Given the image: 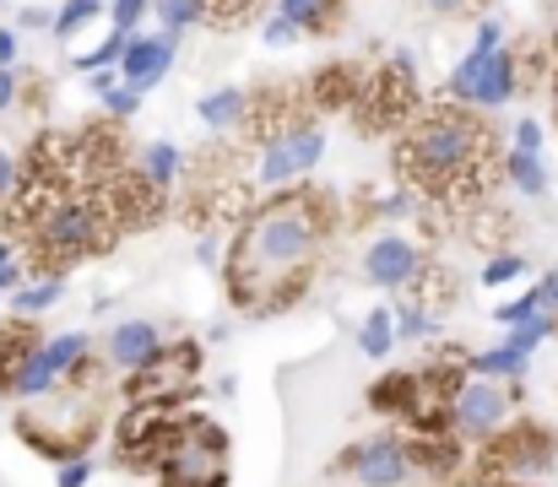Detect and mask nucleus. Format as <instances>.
<instances>
[{
    "instance_id": "25",
    "label": "nucleus",
    "mask_w": 558,
    "mask_h": 487,
    "mask_svg": "<svg viewBox=\"0 0 558 487\" xmlns=\"http://www.w3.org/2000/svg\"><path fill=\"white\" fill-rule=\"evenodd\" d=\"M54 304H60V282H33V288H16L11 293V309L16 315H44Z\"/></svg>"
},
{
    "instance_id": "6",
    "label": "nucleus",
    "mask_w": 558,
    "mask_h": 487,
    "mask_svg": "<svg viewBox=\"0 0 558 487\" xmlns=\"http://www.w3.org/2000/svg\"><path fill=\"white\" fill-rule=\"evenodd\" d=\"M348 477L359 487H407V477H412V450L401 439H390V434L364 439V445L348 450Z\"/></svg>"
},
{
    "instance_id": "13",
    "label": "nucleus",
    "mask_w": 558,
    "mask_h": 487,
    "mask_svg": "<svg viewBox=\"0 0 558 487\" xmlns=\"http://www.w3.org/2000/svg\"><path fill=\"white\" fill-rule=\"evenodd\" d=\"M466 368H472L477 379L505 385V379H521V374H526V352H515V346H488V352H477Z\"/></svg>"
},
{
    "instance_id": "43",
    "label": "nucleus",
    "mask_w": 558,
    "mask_h": 487,
    "mask_svg": "<svg viewBox=\"0 0 558 487\" xmlns=\"http://www.w3.org/2000/svg\"><path fill=\"white\" fill-rule=\"evenodd\" d=\"M22 27H49V11H38V5H27V11H22Z\"/></svg>"
},
{
    "instance_id": "35",
    "label": "nucleus",
    "mask_w": 558,
    "mask_h": 487,
    "mask_svg": "<svg viewBox=\"0 0 558 487\" xmlns=\"http://www.w3.org/2000/svg\"><path fill=\"white\" fill-rule=\"evenodd\" d=\"M293 38H299V27H293V22H282V16H271V22H266V44H293Z\"/></svg>"
},
{
    "instance_id": "16",
    "label": "nucleus",
    "mask_w": 558,
    "mask_h": 487,
    "mask_svg": "<svg viewBox=\"0 0 558 487\" xmlns=\"http://www.w3.org/2000/svg\"><path fill=\"white\" fill-rule=\"evenodd\" d=\"M359 346H364V357H390V346H396V315L390 309H374V315H364V325H359Z\"/></svg>"
},
{
    "instance_id": "33",
    "label": "nucleus",
    "mask_w": 558,
    "mask_h": 487,
    "mask_svg": "<svg viewBox=\"0 0 558 487\" xmlns=\"http://www.w3.org/2000/svg\"><path fill=\"white\" fill-rule=\"evenodd\" d=\"M142 16H147V0H114V27L120 33H131Z\"/></svg>"
},
{
    "instance_id": "38",
    "label": "nucleus",
    "mask_w": 558,
    "mask_h": 487,
    "mask_svg": "<svg viewBox=\"0 0 558 487\" xmlns=\"http://www.w3.org/2000/svg\"><path fill=\"white\" fill-rule=\"evenodd\" d=\"M11 190H16V158L0 147V195H11Z\"/></svg>"
},
{
    "instance_id": "15",
    "label": "nucleus",
    "mask_w": 558,
    "mask_h": 487,
    "mask_svg": "<svg viewBox=\"0 0 558 487\" xmlns=\"http://www.w3.org/2000/svg\"><path fill=\"white\" fill-rule=\"evenodd\" d=\"M142 173H147V184L169 190V184L180 179V147H174V142H147V147H142Z\"/></svg>"
},
{
    "instance_id": "32",
    "label": "nucleus",
    "mask_w": 558,
    "mask_h": 487,
    "mask_svg": "<svg viewBox=\"0 0 558 487\" xmlns=\"http://www.w3.org/2000/svg\"><path fill=\"white\" fill-rule=\"evenodd\" d=\"M532 299H537V309H543L548 320H558V271H548V277L532 288Z\"/></svg>"
},
{
    "instance_id": "1",
    "label": "nucleus",
    "mask_w": 558,
    "mask_h": 487,
    "mask_svg": "<svg viewBox=\"0 0 558 487\" xmlns=\"http://www.w3.org/2000/svg\"><path fill=\"white\" fill-rule=\"evenodd\" d=\"M315 244H320V217H315V200L310 195H288V200H271L250 233L239 239V255H233V299L239 304H255V288H282L288 277H299L310 260H315Z\"/></svg>"
},
{
    "instance_id": "11",
    "label": "nucleus",
    "mask_w": 558,
    "mask_h": 487,
    "mask_svg": "<svg viewBox=\"0 0 558 487\" xmlns=\"http://www.w3.org/2000/svg\"><path fill=\"white\" fill-rule=\"evenodd\" d=\"M54 385H60V374H54V363L44 357V346H27V352H22V363L11 368V379H5V390H11V395H22V401L49 395Z\"/></svg>"
},
{
    "instance_id": "28",
    "label": "nucleus",
    "mask_w": 558,
    "mask_h": 487,
    "mask_svg": "<svg viewBox=\"0 0 558 487\" xmlns=\"http://www.w3.org/2000/svg\"><path fill=\"white\" fill-rule=\"evenodd\" d=\"M396 336H401V341H423V336H434V315H428V309H401Z\"/></svg>"
},
{
    "instance_id": "24",
    "label": "nucleus",
    "mask_w": 558,
    "mask_h": 487,
    "mask_svg": "<svg viewBox=\"0 0 558 487\" xmlns=\"http://www.w3.org/2000/svg\"><path fill=\"white\" fill-rule=\"evenodd\" d=\"M125 44H131V33H120V27H114V33H109V38H104L98 49H87V54L76 60V71L87 76V71H109V65H120V54H125Z\"/></svg>"
},
{
    "instance_id": "5",
    "label": "nucleus",
    "mask_w": 558,
    "mask_h": 487,
    "mask_svg": "<svg viewBox=\"0 0 558 487\" xmlns=\"http://www.w3.org/2000/svg\"><path fill=\"white\" fill-rule=\"evenodd\" d=\"M320 153H326V136H320L315 125H282V131L266 136V147H260V184L277 190V184L304 179V173L320 162Z\"/></svg>"
},
{
    "instance_id": "21",
    "label": "nucleus",
    "mask_w": 558,
    "mask_h": 487,
    "mask_svg": "<svg viewBox=\"0 0 558 487\" xmlns=\"http://www.w3.org/2000/svg\"><path fill=\"white\" fill-rule=\"evenodd\" d=\"M554 330H558V320H548V315L537 309L532 320H521V325H510V330H505V346H515V352H526V357H532V352H537Z\"/></svg>"
},
{
    "instance_id": "36",
    "label": "nucleus",
    "mask_w": 558,
    "mask_h": 487,
    "mask_svg": "<svg viewBox=\"0 0 558 487\" xmlns=\"http://www.w3.org/2000/svg\"><path fill=\"white\" fill-rule=\"evenodd\" d=\"M412 206H417V195H385L374 211H379V217H401V211H412Z\"/></svg>"
},
{
    "instance_id": "42",
    "label": "nucleus",
    "mask_w": 558,
    "mask_h": 487,
    "mask_svg": "<svg viewBox=\"0 0 558 487\" xmlns=\"http://www.w3.org/2000/svg\"><path fill=\"white\" fill-rule=\"evenodd\" d=\"M244 5H255V0H206V11H222V16H233V11H244Z\"/></svg>"
},
{
    "instance_id": "7",
    "label": "nucleus",
    "mask_w": 558,
    "mask_h": 487,
    "mask_svg": "<svg viewBox=\"0 0 558 487\" xmlns=\"http://www.w3.org/2000/svg\"><path fill=\"white\" fill-rule=\"evenodd\" d=\"M417 271H423V255L401 233H379L369 249H364V277H369L374 288H407Z\"/></svg>"
},
{
    "instance_id": "31",
    "label": "nucleus",
    "mask_w": 558,
    "mask_h": 487,
    "mask_svg": "<svg viewBox=\"0 0 558 487\" xmlns=\"http://www.w3.org/2000/svg\"><path fill=\"white\" fill-rule=\"evenodd\" d=\"M22 288V266H16V249L0 239V293H16Z\"/></svg>"
},
{
    "instance_id": "8",
    "label": "nucleus",
    "mask_w": 558,
    "mask_h": 487,
    "mask_svg": "<svg viewBox=\"0 0 558 487\" xmlns=\"http://www.w3.org/2000/svg\"><path fill=\"white\" fill-rule=\"evenodd\" d=\"M163 357V330L153 320H125L109 330V363L125 374H147Z\"/></svg>"
},
{
    "instance_id": "40",
    "label": "nucleus",
    "mask_w": 558,
    "mask_h": 487,
    "mask_svg": "<svg viewBox=\"0 0 558 487\" xmlns=\"http://www.w3.org/2000/svg\"><path fill=\"white\" fill-rule=\"evenodd\" d=\"M87 87H93L98 98H109V93H114V65H109V71H87Z\"/></svg>"
},
{
    "instance_id": "3",
    "label": "nucleus",
    "mask_w": 558,
    "mask_h": 487,
    "mask_svg": "<svg viewBox=\"0 0 558 487\" xmlns=\"http://www.w3.org/2000/svg\"><path fill=\"white\" fill-rule=\"evenodd\" d=\"M33 244L44 249L49 266L82 260V255L104 249V217H98L93 200H82V195H54V200L33 217Z\"/></svg>"
},
{
    "instance_id": "22",
    "label": "nucleus",
    "mask_w": 558,
    "mask_h": 487,
    "mask_svg": "<svg viewBox=\"0 0 558 487\" xmlns=\"http://www.w3.org/2000/svg\"><path fill=\"white\" fill-rule=\"evenodd\" d=\"M98 11H104V0H65V5L49 16V33H54V38H71V33H82Z\"/></svg>"
},
{
    "instance_id": "26",
    "label": "nucleus",
    "mask_w": 558,
    "mask_h": 487,
    "mask_svg": "<svg viewBox=\"0 0 558 487\" xmlns=\"http://www.w3.org/2000/svg\"><path fill=\"white\" fill-rule=\"evenodd\" d=\"M521 277H526V260H521V255H494L477 282H483V288H510V282H521Z\"/></svg>"
},
{
    "instance_id": "37",
    "label": "nucleus",
    "mask_w": 558,
    "mask_h": 487,
    "mask_svg": "<svg viewBox=\"0 0 558 487\" xmlns=\"http://www.w3.org/2000/svg\"><path fill=\"white\" fill-rule=\"evenodd\" d=\"M16 93H22V82H16V71L5 65V71H0V114H5V109L16 104Z\"/></svg>"
},
{
    "instance_id": "4",
    "label": "nucleus",
    "mask_w": 558,
    "mask_h": 487,
    "mask_svg": "<svg viewBox=\"0 0 558 487\" xmlns=\"http://www.w3.org/2000/svg\"><path fill=\"white\" fill-rule=\"evenodd\" d=\"M510 412H515L510 390L494 379H477V374L466 385H456V395H450V428L461 439H494L510 423Z\"/></svg>"
},
{
    "instance_id": "41",
    "label": "nucleus",
    "mask_w": 558,
    "mask_h": 487,
    "mask_svg": "<svg viewBox=\"0 0 558 487\" xmlns=\"http://www.w3.org/2000/svg\"><path fill=\"white\" fill-rule=\"evenodd\" d=\"M11 60H16V33H11V27H0V71H5Z\"/></svg>"
},
{
    "instance_id": "44",
    "label": "nucleus",
    "mask_w": 558,
    "mask_h": 487,
    "mask_svg": "<svg viewBox=\"0 0 558 487\" xmlns=\"http://www.w3.org/2000/svg\"><path fill=\"white\" fill-rule=\"evenodd\" d=\"M195 255H201L206 266H217V239H201V244H195Z\"/></svg>"
},
{
    "instance_id": "10",
    "label": "nucleus",
    "mask_w": 558,
    "mask_h": 487,
    "mask_svg": "<svg viewBox=\"0 0 558 487\" xmlns=\"http://www.w3.org/2000/svg\"><path fill=\"white\" fill-rule=\"evenodd\" d=\"M515 54L499 44L488 60H483V76H477V93H472V104H483V109H499V104H510L515 98Z\"/></svg>"
},
{
    "instance_id": "39",
    "label": "nucleus",
    "mask_w": 558,
    "mask_h": 487,
    "mask_svg": "<svg viewBox=\"0 0 558 487\" xmlns=\"http://www.w3.org/2000/svg\"><path fill=\"white\" fill-rule=\"evenodd\" d=\"M472 44H477V49H499V44H505V33H499V22H483Z\"/></svg>"
},
{
    "instance_id": "18",
    "label": "nucleus",
    "mask_w": 558,
    "mask_h": 487,
    "mask_svg": "<svg viewBox=\"0 0 558 487\" xmlns=\"http://www.w3.org/2000/svg\"><path fill=\"white\" fill-rule=\"evenodd\" d=\"M505 179H510L521 195H543V190H548L543 158H526V153H510V158H505Z\"/></svg>"
},
{
    "instance_id": "30",
    "label": "nucleus",
    "mask_w": 558,
    "mask_h": 487,
    "mask_svg": "<svg viewBox=\"0 0 558 487\" xmlns=\"http://www.w3.org/2000/svg\"><path fill=\"white\" fill-rule=\"evenodd\" d=\"M104 104H109V114H114V120H131V114L142 109V93H136V87H114Z\"/></svg>"
},
{
    "instance_id": "45",
    "label": "nucleus",
    "mask_w": 558,
    "mask_h": 487,
    "mask_svg": "<svg viewBox=\"0 0 558 487\" xmlns=\"http://www.w3.org/2000/svg\"><path fill=\"white\" fill-rule=\"evenodd\" d=\"M428 5H434V11H466L472 0H428Z\"/></svg>"
},
{
    "instance_id": "29",
    "label": "nucleus",
    "mask_w": 558,
    "mask_h": 487,
    "mask_svg": "<svg viewBox=\"0 0 558 487\" xmlns=\"http://www.w3.org/2000/svg\"><path fill=\"white\" fill-rule=\"evenodd\" d=\"M510 153L543 158V125H537V120H521V125H515V147H510Z\"/></svg>"
},
{
    "instance_id": "9",
    "label": "nucleus",
    "mask_w": 558,
    "mask_h": 487,
    "mask_svg": "<svg viewBox=\"0 0 558 487\" xmlns=\"http://www.w3.org/2000/svg\"><path fill=\"white\" fill-rule=\"evenodd\" d=\"M120 71H125V87H136V93L158 87V82L174 71V38H163V33H153V38H131L125 54H120Z\"/></svg>"
},
{
    "instance_id": "46",
    "label": "nucleus",
    "mask_w": 558,
    "mask_h": 487,
    "mask_svg": "<svg viewBox=\"0 0 558 487\" xmlns=\"http://www.w3.org/2000/svg\"><path fill=\"white\" fill-rule=\"evenodd\" d=\"M554 44H558V16H554Z\"/></svg>"
},
{
    "instance_id": "2",
    "label": "nucleus",
    "mask_w": 558,
    "mask_h": 487,
    "mask_svg": "<svg viewBox=\"0 0 558 487\" xmlns=\"http://www.w3.org/2000/svg\"><path fill=\"white\" fill-rule=\"evenodd\" d=\"M483 158V131L466 114H434L412 131L401 168L417 173L423 184H461Z\"/></svg>"
},
{
    "instance_id": "19",
    "label": "nucleus",
    "mask_w": 558,
    "mask_h": 487,
    "mask_svg": "<svg viewBox=\"0 0 558 487\" xmlns=\"http://www.w3.org/2000/svg\"><path fill=\"white\" fill-rule=\"evenodd\" d=\"M488 54H494V49H477V44H472V49L461 54V65L450 71V98H456V104H472V93H477V76H483V60H488Z\"/></svg>"
},
{
    "instance_id": "27",
    "label": "nucleus",
    "mask_w": 558,
    "mask_h": 487,
    "mask_svg": "<svg viewBox=\"0 0 558 487\" xmlns=\"http://www.w3.org/2000/svg\"><path fill=\"white\" fill-rule=\"evenodd\" d=\"M532 315H537V299H532V288H526L521 299H510V304H499V309H494V325H499V330H510V325L532 320Z\"/></svg>"
},
{
    "instance_id": "34",
    "label": "nucleus",
    "mask_w": 558,
    "mask_h": 487,
    "mask_svg": "<svg viewBox=\"0 0 558 487\" xmlns=\"http://www.w3.org/2000/svg\"><path fill=\"white\" fill-rule=\"evenodd\" d=\"M87 477H93V466H87V461H82V455H76V461H65V466H60V487H87Z\"/></svg>"
},
{
    "instance_id": "20",
    "label": "nucleus",
    "mask_w": 558,
    "mask_h": 487,
    "mask_svg": "<svg viewBox=\"0 0 558 487\" xmlns=\"http://www.w3.org/2000/svg\"><path fill=\"white\" fill-rule=\"evenodd\" d=\"M337 11V0H277V16L282 22H293L299 33H310V27H326V16Z\"/></svg>"
},
{
    "instance_id": "23",
    "label": "nucleus",
    "mask_w": 558,
    "mask_h": 487,
    "mask_svg": "<svg viewBox=\"0 0 558 487\" xmlns=\"http://www.w3.org/2000/svg\"><path fill=\"white\" fill-rule=\"evenodd\" d=\"M44 357L54 363V374H71V368L87 357V336H82V330H71V336H54V341H44Z\"/></svg>"
},
{
    "instance_id": "12",
    "label": "nucleus",
    "mask_w": 558,
    "mask_h": 487,
    "mask_svg": "<svg viewBox=\"0 0 558 487\" xmlns=\"http://www.w3.org/2000/svg\"><path fill=\"white\" fill-rule=\"evenodd\" d=\"M244 114H250V98H244L239 87H217V93H206V98L195 104V120L211 125V131H228V125H239Z\"/></svg>"
},
{
    "instance_id": "14",
    "label": "nucleus",
    "mask_w": 558,
    "mask_h": 487,
    "mask_svg": "<svg viewBox=\"0 0 558 487\" xmlns=\"http://www.w3.org/2000/svg\"><path fill=\"white\" fill-rule=\"evenodd\" d=\"M369 406L374 412H407V406H417V374H385L369 390Z\"/></svg>"
},
{
    "instance_id": "17",
    "label": "nucleus",
    "mask_w": 558,
    "mask_h": 487,
    "mask_svg": "<svg viewBox=\"0 0 558 487\" xmlns=\"http://www.w3.org/2000/svg\"><path fill=\"white\" fill-rule=\"evenodd\" d=\"M153 11H158V22H163V38H180L185 27H195L201 16H206V0H147Z\"/></svg>"
}]
</instances>
